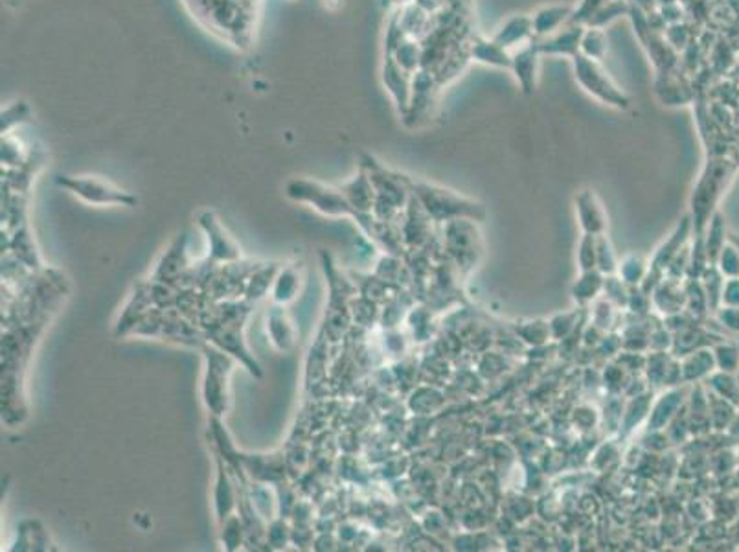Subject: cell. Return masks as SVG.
Instances as JSON below:
<instances>
[{"mask_svg": "<svg viewBox=\"0 0 739 552\" xmlns=\"http://www.w3.org/2000/svg\"><path fill=\"white\" fill-rule=\"evenodd\" d=\"M300 289V276L296 267H288L283 269V272L276 279V288H274V298L276 302H289L296 296Z\"/></svg>", "mask_w": 739, "mask_h": 552, "instance_id": "17", "label": "cell"}, {"mask_svg": "<svg viewBox=\"0 0 739 552\" xmlns=\"http://www.w3.org/2000/svg\"><path fill=\"white\" fill-rule=\"evenodd\" d=\"M395 3H400V4H409V3H412V0H395Z\"/></svg>", "mask_w": 739, "mask_h": 552, "instance_id": "20", "label": "cell"}, {"mask_svg": "<svg viewBox=\"0 0 739 552\" xmlns=\"http://www.w3.org/2000/svg\"><path fill=\"white\" fill-rule=\"evenodd\" d=\"M530 36H533V20L526 15H516L508 19L500 28L493 41H497L500 46L509 48L516 46L517 43H524Z\"/></svg>", "mask_w": 739, "mask_h": 552, "instance_id": "9", "label": "cell"}, {"mask_svg": "<svg viewBox=\"0 0 739 552\" xmlns=\"http://www.w3.org/2000/svg\"><path fill=\"white\" fill-rule=\"evenodd\" d=\"M269 331H271V341L274 343V346L281 352H288L295 346V328L289 322V319L286 317L280 308H274V312H271L269 319Z\"/></svg>", "mask_w": 739, "mask_h": 552, "instance_id": "12", "label": "cell"}, {"mask_svg": "<svg viewBox=\"0 0 739 552\" xmlns=\"http://www.w3.org/2000/svg\"><path fill=\"white\" fill-rule=\"evenodd\" d=\"M199 223L205 229L210 239L212 248V258L219 262H234L241 256L240 247L231 238V234L224 231V227L219 223V219L212 212H205L199 217Z\"/></svg>", "mask_w": 739, "mask_h": 552, "instance_id": "5", "label": "cell"}, {"mask_svg": "<svg viewBox=\"0 0 739 552\" xmlns=\"http://www.w3.org/2000/svg\"><path fill=\"white\" fill-rule=\"evenodd\" d=\"M573 19V8L571 6H547L539 10L532 20H533V34L535 36H547L566 20Z\"/></svg>", "mask_w": 739, "mask_h": 552, "instance_id": "11", "label": "cell"}, {"mask_svg": "<svg viewBox=\"0 0 739 552\" xmlns=\"http://www.w3.org/2000/svg\"><path fill=\"white\" fill-rule=\"evenodd\" d=\"M388 55H392V58L395 60V63L400 65L405 72L416 74V70L419 69L421 60H423V48L419 46V43L414 37L407 36Z\"/></svg>", "mask_w": 739, "mask_h": 552, "instance_id": "13", "label": "cell"}, {"mask_svg": "<svg viewBox=\"0 0 739 552\" xmlns=\"http://www.w3.org/2000/svg\"><path fill=\"white\" fill-rule=\"evenodd\" d=\"M30 118V105L26 101H13L3 110V134L12 133L15 126L24 124Z\"/></svg>", "mask_w": 739, "mask_h": 552, "instance_id": "18", "label": "cell"}, {"mask_svg": "<svg viewBox=\"0 0 739 552\" xmlns=\"http://www.w3.org/2000/svg\"><path fill=\"white\" fill-rule=\"evenodd\" d=\"M473 55H475V60L480 63L504 67V69L511 67V55L497 41H478L473 48Z\"/></svg>", "mask_w": 739, "mask_h": 552, "instance_id": "14", "label": "cell"}, {"mask_svg": "<svg viewBox=\"0 0 739 552\" xmlns=\"http://www.w3.org/2000/svg\"><path fill=\"white\" fill-rule=\"evenodd\" d=\"M61 188L69 190L77 199L98 207H127L133 208L138 203L134 193L117 186L107 179L91 175H58L55 179Z\"/></svg>", "mask_w": 739, "mask_h": 552, "instance_id": "1", "label": "cell"}, {"mask_svg": "<svg viewBox=\"0 0 739 552\" xmlns=\"http://www.w3.org/2000/svg\"><path fill=\"white\" fill-rule=\"evenodd\" d=\"M26 162H28V151L24 144L19 141L17 136H13V133L3 134V164L8 166V168L19 170Z\"/></svg>", "mask_w": 739, "mask_h": 552, "instance_id": "16", "label": "cell"}, {"mask_svg": "<svg viewBox=\"0 0 739 552\" xmlns=\"http://www.w3.org/2000/svg\"><path fill=\"white\" fill-rule=\"evenodd\" d=\"M574 72H576V79L580 81V85L590 93L592 96H596L598 100H602L604 103L614 105L618 109H625L629 107V98L625 96L614 83L613 79L604 72V69L598 65V61L589 60L587 55H583L581 52L574 55Z\"/></svg>", "mask_w": 739, "mask_h": 552, "instance_id": "4", "label": "cell"}, {"mask_svg": "<svg viewBox=\"0 0 739 552\" xmlns=\"http://www.w3.org/2000/svg\"><path fill=\"white\" fill-rule=\"evenodd\" d=\"M286 196L296 203L309 205L324 215H350L357 210L348 203L340 188L328 186L319 181L293 179L286 186Z\"/></svg>", "mask_w": 739, "mask_h": 552, "instance_id": "2", "label": "cell"}, {"mask_svg": "<svg viewBox=\"0 0 739 552\" xmlns=\"http://www.w3.org/2000/svg\"><path fill=\"white\" fill-rule=\"evenodd\" d=\"M207 370L203 381V398L214 417H221L229 405V381L232 374V359L214 346L205 348Z\"/></svg>", "mask_w": 739, "mask_h": 552, "instance_id": "3", "label": "cell"}, {"mask_svg": "<svg viewBox=\"0 0 739 552\" xmlns=\"http://www.w3.org/2000/svg\"><path fill=\"white\" fill-rule=\"evenodd\" d=\"M383 81H385L386 89L390 91V94L394 96V100L397 101V105H400V109H403V113H405L410 105V96H412L410 74L397 65L395 60L388 53L385 55Z\"/></svg>", "mask_w": 739, "mask_h": 552, "instance_id": "6", "label": "cell"}, {"mask_svg": "<svg viewBox=\"0 0 739 552\" xmlns=\"http://www.w3.org/2000/svg\"><path fill=\"white\" fill-rule=\"evenodd\" d=\"M580 52L583 55H587L589 60H594L598 63L605 58L607 39H605V34L600 30V28H589V30H583Z\"/></svg>", "mask_w": 739, "mask_h": 552, "instance_id": "15", "label": "cell"}, {"mask_svg": "<svg viewBox=\"0 0 739 552\" xmlns=\"http://www.w3.org/2000/svg\"><path fill=\"white\" fill-rule=\"evenodd\" d=\"M223 524V543L229 550H234L241 543V524L236 515H231Z\"/></svg>", "mask_w": 739, "mask_h": 552, "instance_id": "19", "label": "cell"}, {"mask_svg": "<svg viewBox=\"0 0 739 552\" xmlns=\"http://www.w3.org/2000/svg\"><path fill=\"white\" fill-rule=\"evenodd\" d=\"M215 514L219 523H224L232 515V510L236 507V490L234 484L226 474V469L223 467V464L219 462V474H217V483H215Z\"/></svg>", "mask_w": 739, "mask_h": 552, "instance_id": "10", "label": "cell"}, {"mask_svg": "<svg viewBox=\"0 0 739 552\" xmlns=\"http://www.w3.org/2000/svg\"><path fill=\"white\" fill-rule=\"evenodd\" d=\"M539 53L535 45H528L511 55V70H514L521 89L530 94L535 91V79H537V65H539Z\"/></svg>", "mask_w": 739, "mask_h": 552, "instance_id": "7", "label": "cell"}, {"mask_svg": "<svg viewBox=\"0 0 739 552\" xmlns=\"http://www.w3.org/2000/svg\"><path fill=\"white\" fill-rule=\"evenodd\" d=\"M581 36H583L581 26H573L547 41L533 43V45L539 53H557V55H571V58H574L576 53H580Z\"/></svg>", "mask_w": 739, "mask_h": 552, "instance_id": "8", "label": "cell"}]
</instances>
